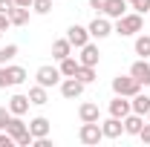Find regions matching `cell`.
<instances>
[{
	"label": "cell",
	"mask_w": 150,
	"mask_h": 147,
	"mask_svg": "<svg viewBox=\"0 0 150 147\" xmlns=\"http://www.w3.org/2000/svg\"><path fill=\"white\" fill-rule=\"evenodd\" d=\"M142 26H144V20H142V15L136 12V15H121L112 32L121 35V37H130V35H136V32H142Z\"/></svg>",
	"instance_id": "cell-1"
},
{
	"label": "cell",
	"mask_w": 150,
	"mask_h": 147,
	"mask_svg": "<svg viewBox=\"0 0 150 147\" xmlns=\"http://www.w3.org/2000/svg\"><path fill=\"white\" fill-rule=\"evenodd\" d=\"M112 92L115 95H124V98H133L136 92H142V84L133 75H115L112 78Z\"/></svg>",
	"instance_id": "cell-2"
},
{
	"label": "cell",
	"mask_w": 150,
	"mask_h": 147,
	"mask_svg": "<svg viewBox=\"0 0 150 147\" xmlns=\"http://www.w3.org/2000/svg\"><path fill=\"white\" fill-rule=\"evenodd\" d=\"M23 81H26V69L23 66H0V90L18 87Z\"/></svg>",
	"instance_id": "cell-3"
},
{
	"label": "cell",
	"mask_w": 150,
	"mask_h": 147,
	"mask_svg": "<svg viewBox=\"0 0 150 147\" xmlns=\"http://www.w3.org/2000/svg\"><path fill=\"white\" fill-rule=\"evenodd\" d=\"M78 139H81V144H98V141L104 139L101 124H98V121H84L81 130H78Z\"/></svg>",
	"instance_id": "cell-4"
},
{
	"label": "cell",
	"mask_w": 150,
	"mask_h": 147,
	"mask_svg": "<svg viewBox=\"0 0 150 147\" xmlns=\"http://www.w3.org/2000/svg\"><path fill=\"white\" fill-rule=\"evenodd\" d=\"M35 78H38V84H40V87H46V90H49V87L61 84V78H64V75H61L58 66H49V64H46V66H40V69L35 72Z\"/></svg>",
	"instance_id": "cell-5"
},
{
	"label": "cell",
	"mask_w": 150,
	"mask_h": 147,
	"mask_svg": "<svg viewBox=\"0 0 150 147\" xmlns=\"http://www.w3.org/2000/svg\"><path fill=\"white\" fill-rule=\"evenodd\" d=\"M67 40L72 43L75 49H81L84 43H90V29H87V26H78V23H72V26L67 29Z\"/></svg>",
	"instance_id": "cell-6"
},
{
	"label": "cell",
	"mask_w": 150,
	"mask_h": 147,
	"mask_svg": "<svg viewBox=\"0 0 150 147\" xmlns=\"http://www.w3.org/2000/svg\"><path fill=\"white\" fill-rule=\"evenodd\" d=\"M84 87H87V84H81L75 75L72 78H64V81H61V95L69 98V101H72V98H81V95H84Z\"/></svg>",
	"instance_id": "cell-7"
},
{
	"label": "cell",
	"mask_w": 150,
	"mask_h": 147,
	"mask_svg": "<svg viewBox=\"0 0 150 147\" xmlns=\"http://www.w3.org/2000/svg\"><path fill=\"white\" fill-rule=\"evenodd\" d=\"M87 29H90V37H98V40H104L107 35H112V23H110L107 15H104V18H95Z\"/></svg>",
	"instance_id": "cell-8"
},
{
	"label": "cell",
	"mask_w": 150,
	"mask_h": 147,
	"mask_svg": "<svg viewBox=\"0 0 150 147\" xmlns=\"http://www.w3.org/2000/svg\"><path fill=\"white\" fill-rule=\"evenodd\" d=\"M130 75L142 84V87H150V64H147V58H142V61H136L130 66Z\"/></svg>",
	"instance_id": "cell-9"
},
{
	"label": "cell",
	"mask_w": 150,
	"mask_h": 147,
	"mask_svg": "<svg viewBox=\"0 0 150 147\" xmlns=\"http://www.w3.org/2000/svg\"><path fill=\"white\" fill-rule=\"evenodd\" d=\"M101 133H104V139H118L124 133V121L115 118V115H110L107 121H101Z\"/></svg>",
	"instance_id": "cell-10"
},
{
	"label": "cell",
	"mask_w": 150,
	"mask_h": 147,
	"mask_svg": "<svg viewBox=\"0 0 150 147\" xmlns=\"http://www.w3.org/2000/svg\"><path fill=\"white\" fill-rule=\"evenodd\" d=\"M121 121H124V133L127 136H139L142 127H144V115H139V112H127Z\"/></svg>",
	"instance_id": "cell-11"
},
{
	"label": "cell",
	"mask_w": 150,
	"mask_h": 147,
	"mask_svg": "<svg viewBox=\"0 0 150 147\" xmlns=\"http://www.w3.org/2000/svg\"><path fill=\"white\" fill-rule=\"evenodd\" d=\"M98 58H101V52H98V46H95V43H84V46H81L78 61H81L84 66H98Z\"/></svg>",
	"instance_id": "cell-12"
},
{
	"label": "cell",
	"mask_w": 150,
	"mask_h": 147,
	"mask_svg": "<svg viewBox=\"0 0 150 147\" xmlns=\"http://www.w3.org/2000/svg\"><path fill=\"white\" fill-rule=\"evenodd\" d=\"M127 112H133L130 101H127L124 95H115V98L110 101V115H115V118H124Z\"/></svg>",
	"instance_id": "cell-13"
},
{
	"label": "cell",
	"mask_w": 150,
	"mask_h": 147,
	"mask_svg": "<svg viewBox=\"0 0 150 147\" xmlns=\"http://www.w3.org/2000/svg\"><path fill=\"white\" fill-rule=\"evenodd\" d=\"M107 18H112V20H118L121 15H127V0H107V6L101 9Z\"/></svg>",
	"instance_id": "cell-14"
},
{
	"label": "cell",
	"mask_w": 150,
	"mask_h": 147,
	"mask_svg": "<svg viewBox=\"0 0 150 147\" xmlns=\"http://www.w3.org/2000/svg\"><path fill=\"white\" fill-rule=\"evenodd\" d=\"M29 95H12L9 98V112L12 115H26V110H29Z\"/></svg>",
	"instance_id": "cell-15"
},
{
	"label": "cell",
	"mask_w": 150,
	"mask_h": 147,
	"mask_svg": "<svg viewBox=\"0 0 150 147\" xmlns=\"http://www.w3.org/2000/svg\"><path fill=\"white\" fill-rule=\"evenodd\" d=\"M49 118H43V115H38V118H32L29 121V133L35 136V139H43V136H49Z\"/></svg>",
	"instance_id": "cell-16"
},
{
	"label": "cell",
	"mask_w": 150,
	"mask_h": 147,
	"mask_svg": "<svg viewBox=\"0 0 150 147\" xmlns=\"http://www.w3.org/2000/svg\"><path fill=\"white\" fill-rule=\"evenodd\" d=\"M9 23H12V26H26V23H29V6H12Z\"/></svg>",
	"instance_id": "cell-17"
},
{
	"label": "cell",
	"mask_w": 150,
	"mask_h": 147,
	"mask_svg": "<svg viewBox=\"0 0 150 147\" xmlns=\"http://www.w3.org/2000/svg\"><path fill=\"white\" fill-rule=\"evenodd\" d=\"M78 118H81V121H98V118H101V110H98V104H93V101L81 104V107H78Z\"/></svg>",
	"instance_id": "cell-18"
},
{
	"label": "cell",
	"mask_w": 150,
	"mask_h": 147,
	"mask_svg": "<svg viewBox=\"0 0 150 147\" xmlns=\"http://www.w3.org/2000/svg\"><path fill=\"white\" fill-rule=\"evenodd\" d=\"M69 55H72V43H69L67 37H61V40L52 43V58H55V61H64V58H69Z\"/></svg>",
	"instance_id": "cell-19"
},
{
	"label": "cell",
	"mask_w": 150,
	"mask_h": 147,
	"mask_svg": "<svg viewBox=\"0 0 150 147\" xmlns=\"http://www.w3.org/2000/svg\"><path fill=\"white\" fill-rule=\"evenodd\" d=\"M130 107H133V112H139V115H147V110H150V95L136 92V95H133V101H130Z\"/></svg>",
	"instance_id": "cell-20"
},
{
	"label": "cell",
	"mask_w": 150,
	"mask_h": 147,
	"mask_svg": "<svg viewBox=\"0 0 150 147\" xmlns=\"http://www.w3.org/2000/svg\"><path fill=\"white\" fill-rule=\"evenodd\" d=\"M26 130H29V124H23V121H20V115H12V118H9V124H6V133H9L12 139L23 136Z\"/></svg>",
	"instance_id": "cell-21"
},
{
	"label": "cell",
	"mask_w": 150,
	"mask_h": 147,
	"mask_svg": "<svg viewBox=\"0 0 150 147\" xmlns=\"http://www.w3.org/2000/svg\"><path fill=\"white\" fill-rule=\"evenodd\" d=\"M78 66H81V61H78V58H64V61H61V66H58V69H61V75H64V78H72L75 72H78Z\"/></svg>",
	"instance_id": "cell-22"
},
{
	"label": "cell",
	"mask_w": 150,
	"mask_h": 147,
	"mask_svg": "<svg viewBox=\"0 0 150 147\" xmlns=\"http://www.w3.org/2000/svg\"><path fill=\"white\" fill-rule=\"evenodd\" d=\"M29 101H32L35 107H43V104H49L46 87H40V84H38V87H32V90H29Z\"/></svg>",
	"instance_id": "cell-23"
},
{
	"label": "cell",
	"mask_w": 150,
	"mask_h": 147,
	"mask_svg": "<svg viewBox=\"0 0 150 147\" xmlns=\"http://www.w3.org/2000/svg\"><path fill=\"white\" fill-rule=\"evenodd\" d=\"M75 78H78L81 84H93L95 81V66H84V64H81L78 72H75Z\"/></svg>",
	"instance_id": "cell-24"
},
{
	"label": "cell",
	"mask_w": 150,
	"mask_h": 147,
	"mask_svg": "<svg viewBox=\"0 0 150 147\" xmlns=\"http://www.w3.org/2000/svg\"><path fill=\"white\" fill-rule=\"evenodd\" d=\"M136 55L150 58V35H139L136 37Z\"/></svg>",
	"instance_id": "cell-25"
},
{
	"label": "cell",
	"mask_w": 150,
	"mask_h": 147,
	"mask_svg": "<svg viewBox=\"0 0 150 147\" xmlns=\"http://www.w3.org/2000/svg\"><path fill=\"white\" fill-rule=\"evenodd\" d=\"M15 55H18V46H15V43L3 46V49H0V66H6V64H9V61H12Z\"/></svg>",
	"instance_id": "cell-26"
},
{
	"label": "cell",
	"mask_w": 150,
	"mask_h": 147,
	"mask_svg": "<svg viewBox=\"0 0 150 147\" xmlns=\"http://www.w3.org/2000/svg\"><path fill=\"white\" fill-rule=\"evenodd\" d=\"M32 12H38V15H49V12H52V0H32Z\"/></svg>",
	"instance_id": "cell-27"
},
{
	"label": "cell",
	"mask_w": 150,
	"mask_h": 147,
	"mask_svg": "<svg viewBox=\"0 0 150 147\" xmlns=\"http://www.w3.org/2000/svg\"><path fill=\"white\" fill-rule=\"evenodd\" d=\"M127 3H130L139 15H147V12H150V0H127Z\"/></svg>",
	"instance_id": "cell-28"
},
{
	"label": "cell",
	"mask_w": 150,
	"mask_h": 147,
	"mask_svg": "<svg viewBox=\"0 0 150 147\" xmlns=\"http://www.w3.org/2000/svg\"><path fill=\"white\" fill-rule=\"evenodd\" d=\"M15 144H18V147H29V144H35V136L26 130L23 136H18V139H15Z\"/></svg>",
	"instance_id": "cell-29"
},
{
	"label": "cell",
	"mask_w": 150,
	"mask_h": 147,
	"mask_svg": "<svg viewBox=\"0 0 150 147\" xmlns=\"http://www.w3.org/2000/svg\"><path fill=\"white\" fill-rule=\"evenodd\" d=\"M9 118H12V112H9V107H0V130H6V124H9Z\"/></svg>",
	"instance_id": "cell-30"
},
{
	"label": "cell",
	"mask_w": 150,
	"mask_h": 147,
	"mask_svg": "<svg viewBox=\"0 0 150 147\" xmlns=\"http://www.w3.org/2000/svg\"><path fill=\"white\" fill-rule=\"evenodd\" d=\"M12 144H15V139H12V136L3 130V133H0V147H12Z\"/></svg>",
	"instance_id": "cell-31"
},
{
	"label": "cell",
	"mask_w": 150,
	"mask_h": 147,
	"mask_svg": "<svg viewBox=\"0 0 150 147\" xmlns=\"http://www.w3.org/2000/svg\"><path fill=\"white\" fill-rule=\"evenodd\" d=\"M139 139H142L144 144H150V121L144 124V127H142V133H139Z\"/></svg>",
	"instance_id": "cell-32"
},
{
	"label": "cell",
	"mask_w": 150,
	"mask_h": 147,
	"mask_svg": "<svg viewBox=\"0 0 150 147\" xmlns=\"http://www.w3.org/2000/svg\"><path fill=\"white\" fill-rule=\"evenodd\" d=\"M12 6H15L12 0H0V15H9V12H12Z\"/></svg>",
	"instance_id": "cell-33"
},
{
	"label": "cell",
	"mask_w": 150,
	"mask_h": 147,
	"mask_svg": "<svg viewBox=\"0 0 150 147\" xmlns=\"http://www.w3.org/2000/svg\"><path fill=\"white\" fill-rule=\"evenodd\" d=\"M107 6V0H90V9H95V12H101Z\"/></svg>",
	"instance_id": "cell-34"
},
{
	"label": "cell",
	"mask_w": 150,
	"mask_h": 147,
	"mask_svg": "<svg viewBox=\"0 0 150 147\" xmlns=\"http://www.w3.org/2000/svg\"><path fill=\"white\" fill-rule=\"evenodd\" d=\"M9 29V15H0V32H6Z\"/></svg>",
	"instance_id": "cell-35"
},
{
	"label": "cell",
	"mask_w": 150,
	"mask_h": 147,
	"mask_svg": "<svg viewBox=\"0 0 150 147\" xmlns=\"http://www.w3.org/2000/svg\"><path fill=\"white\" fill-rule=\"evenodd\" d=\"M15 6H32V0H12Z\"/></svg>",
	"instance_id": "cell-36"
},
{
	"label": "cell",
	"mask_w": 150,
	"mask_h": 147,
	"mask_svg": "<svg viewBox=\"0 0 150 147\" xmlns=\"http://www.w3.org/2000/svg\"><path fill=\"white\" fill-rule=\"evenodd\" d=\"M147 121H150V110H147Z\"/></svg>",
	"instance_id": "cell-37"
}]
</instances>
